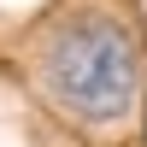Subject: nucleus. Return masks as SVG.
<instances>
[{"mask_svg": "<svg viewBox=\"0 0 147 147\" xmlns=\"http://www.w3.org/2000/svg\"><path fill=\"white\" fill-rule=\"evenodd\" d=\"M47 88L65 112L106 124L136 100V41L112 18H77L47 41Z\"/></svg>", "mask_w": 147, "mask_h": 147, "instance_id": "f257e3e1", "label": "nucleus"}]
</instances>
